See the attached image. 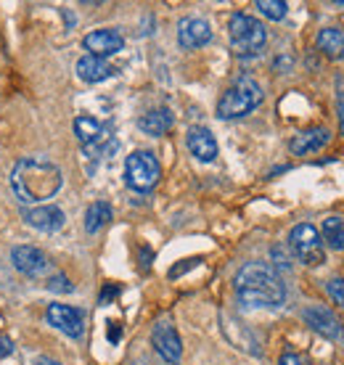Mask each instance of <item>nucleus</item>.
<instances>
[{"mask_svg": "<svg viewBox=\"0 0 344 365\" xmlns=\"http://www.w3.org/2000/svg\"><path fill=\"white\" fill-rule=\"evenodd\" d=\"M64 175L59 165L43 156H24L11 170V191L21 204L40 207L61 191Z\"/></svg>", "mask_w": 344, "mask_h": 365, "instance_id": "obj_1", "label": "nucleus"}, {"mask_svg": "<svg viewBox=\"0 0 344 365\" xmlns=\"http://www.w3.org/2000/svg\"><path fill=\"white\" fill-rule=\"evenodd\" d=\"M236 297L249 307H278L286 299L281 275L268 262H246L233 278Z\"/></svg>", "mask_w": 344, "mask_h": 365, "instance_id": "obj_2", "label": "nucleus"}, {"mask_svg": "<svg viewBox=\"0 0 344 365\" xmlns=\"http://www.w3.org/2000/svg\"><path fill=\"white\" fill-rule=\"evenodd\" d=\"M228 37H231V48L236 56L241 58H252V56L263 53L265 43H268V32H265L263 21L246 14H233L228 21Z\"/></svg>", "mask_w": 344, "mask_h": 365, "instance_id": "obj_3", "label": "nucleus"}, {"mask_svg": "<svg viewBox=\"0 0 344 365\" xmlns=\"http://www.w3.org/2000/svg\"><path fill=\"white\" fill-rule=\"evenodd\" d=\"M263 103V88L254 80H238L228 88L218 101V117L220 119H238L252 114Z\"/></svg>", "mask_w": 344, "mask_h": 365, "instance_id": "obj_4", "label": "nucleus"}, {"mask_svg": "<svg viewBox=\"0 0 344 365\" xmlns=\"http://www.w3.org/2000/svg\"><path fill=\"white\" fill-rule=\"evenodd\" d=\"M162 178V167L151 151H133L125 162V182L138 193L151 191Z\"/></svg>", "mask_w": 344, "mask_h": 365, "instance_id": "obj_5", "label": "nucleus"}, {"mask_svg": "<svg viewBox=\"0 0 344 365\" xmlns=\"http://www.w3.org/2000/svg\"><path fill=\"white\" fill-rule=\"evenodd\" d=\"M289 247L302 265H323V259H326L320 233L313 225H308V222H302V225H297V228L291 230Z\"/></svg>", "mask_w": 344, "mask_h": 365, "instance_id": "obj_6", "label": "nucleus"}, {"mask_svg": "<svg viewBox=\"0 0 344 365\" xmlns=\"http://www.w3.org/2000/svg\"><path fill=\"white\" fill-rule=\"evenodd\" d=\"M74 135H77V140L82 143V148L85 151H96V154H103L106 151V143L109 146H114L111 143V135H109V130L101 125L98 119H93V117H77L74 119Z\"/></svg>", "mask_w": 344, "mask_h": 365, "instance_id": "obj_7", "label": "nucleus"}, {"mask_svg": "<svg viewBox=\"0 0 344 365\" xmlns=\"http://www.w3.org/2000/svg\"><path fill=\"white\" fill-rule=\"evenodd\" d=\"M46 320L56 331H61L64 336L69 339H80L85 334V318H82V312L77 307H69V304H59V302L48 304Z\"/></svg>", "mask_w": 344, "mask_h": 365, "instance_id": "obj_8", "label": "nucleus"}, {"mask_svg": "<svg viewBox=\"0 0 344 365\" xmlns=\"http://www.w3.org/2000/svg\"><path fill=\"white\" fill-rule=\"evenodd\" d=\"M21 217H24V222H27L29 228L43 230V233H56V230H61L64 222H66V215H64L59 207H54V204L24 207V210H21Z\"/></svg>", "mask_w": 344, "mask_h": 365, "instance_id": "obj_9", "label": "nucleus"}, {"mask_svg": "<svg viewBox=\"0 0 344 365\" xmlns=\"http://www.w3.org/2000/svg\"><path fill=\"white\" fill-rule=\"evenodd\" d=\"M11 262L16 267L19 273L29 275V278H40L43 273L51 270V259L43 249L37 247H14L11 252Z\"/></svg>", "mask_w": 344, "mask_h": 365, "instance_id": "obj_10", "label": "nucleus"}, {"mask_svg": "<svg viewBox=\"0 0 344 365\" xmlns=\"http://www.w3.org/2000/svg\"><path fill=\"white\" fill-rule=\"evenodd\" d=\"M151 344H154L156 355L167 360V363H181L183 357V341L178 336V331L172 329L170 323H156L151 331Z\"/></svg>", "mask_w": 344, "mask_h": 365, "instance_id": "obj_11", "label": "nucleus"}, {"mask_svg": "<svg viewBox=\"0 0 344 365\" xmlns=\"http://www.w3.org/2000/svg\"><path fill=\"white\" fill-rule=\"evenodd\" d=\"M302 318H305V323H308L313 331H318L320 336L334 339V341H342V339H344L342 323L336 320L334 312L326 310V307H320V304H313V307H308V310L302 312Z\"/></svg>", "mask_w": 344, "mask_h": 365, "instance_id": "obj_12", "label": "nucleus"}, {"mask_svg": "<svg viewBox=\"0 0 344 365\" xmlns=\"http://www.w3.org/2000/svg\"><path fill=\"white\" fill-rule=\"evenodd\" d=\"M209 40H212L209 21H204V19H199V16L181 19V24H178V43H181V48L193 51V48L207 46Z\"/></svg>", "mask_w": 344, "mask_h": 365, "instance_id": "obj_13", "label": "nucleus"}, {"mask_svg": "<svg viewBox=\"0 0 344 365\" xmlns=\"http://www.w3.org/2000/svg\"><path fill=\"white\" fill-rule=\"evenodd\" d=\"M82 46H85V51H91V56L106 58V56L117 53V51L125 48V37L119 35L117 29H96L91 35H85Z\"/></svg>", "mask_w": 344, "mask_h": 365, "instance_id": "obj_14", "label": "nucleus"}, {"mask_svg": "<svg viewBox=\"0 0 344 365\" xmlns=\"http://www.w3.org/2000/svg\"><path fill=\"white\" fill-rule=\"evenodd\" d=\"M186 143H188V151L199 162H215L218 159V140L209 133V128H201V125L191 128L188 135H186Z\"/></svg>", "mask_w": 344, "mask_h": 365, "instance_id": "obj_15", "label": "nucleus"}, {"mask_svg": "<svg viewBox=\"0 0 344 365\" xmlns=\"http://www.w3.org/2000/svg\"><path fill=\"white\" fill-rule=\"evenodd\" d=\"M111 74H114V66L106 64V58H98V56L88 53L77 61V77H80L82 83H88V85L103 83V80H109Z\"/></svg>", "mask_w": 344, "mask_h": 365, "instance_id": "obj_16", "label": "nucleus"}, {"mask_svg": "<svg viewBox=\"0 0 344 365\" xmlns=\"http://www.w3.org/2000/svg\"><path fill=\"white\" fill-rule=\"evenodd\" d=\"M328 138H331V133H328L326 128H313V130H305V133H299V135L291 138L289 148H291V154L305 156V154H313V151L326 146Z\"/></svg>", "mask_w": 344, "mask_h": 365, "instance_id": "obj_17", "label": "nucleus"}, {"mask_svg": "<svg viewBox=\"0 0 344 365\" xmlns=\"http://www.w3.org/2000/svg\"><path fill=\"white\" fill-rule=\"evenodd\" d=\"M138 128L143 130L146 135H151V138L164 135V133L172 128V111L170 109L148 111V114H143V117L138 119Z\"/></svg>", "mask_w": 344, "mask_h": 365, "instance_id": "obj_18", "label": "nucleus"}, {"mask_svg": "<svg viewBox=\"0 0 344 365\" xmlns=\"http://www.w3.org/2000/svg\"><path fill=\"white\" fill-rule=\"evenodd\" d=\"M318 48L331 58H344V32L336 27L320 29L318 35Z\"/></svg>", "mask_w": 344, "mask_h": 365, "instance_id": "obj_19", "label": "nucleus"}, {"mask_svg": "<svg viewBox=\"0 0 344 365\" xmlns=\"http://www.w3.org/2000/svg\"><path fill=\"white\" fill-rule=\"evenodd\" d=\"M109 220H111V207L106 201H96V204H91L88 212H85V230H88V233H98Z\"/></svg>", "mask_w": 344, "mask_h": 365, "instance_id": "obj_20", "label": "nucleus"}, {"mask_svg": "<svg viewBox=\"0 0 344 365\" xmlns=\"http://www.w3.org/2000/svg\"><path fill=\"white\" fill-rule=\"evenodd\" d=\"M323 238L331 249L344 247V222L342 217H326L323 220Z\"/></svg>", "mask_w": 344, "mask_h": 365, "instance_id": "obj_21", "label": "nucleus"}, {"mask_svg": "<svg viewBox=\"0 0 344 365\" xmlns=\"http://www.w3.org/2000/svg\"><path fill=\"white\" fill-rule=\"evenodd\" d=\"M254 6L260 9L263 16L273 19V21H281V19L286 16V11H289V6H286L283 0H257Z\"/></svg>", "mask_w": 344, "mask_h": 365, "instance_id": "obj_22", "label": "nucleus"}, {"mask_svg": "<svg viewBox=\"0 0 344 365\" xmlns=\"http://www.w3.org/2000/svg\"><path fill=\"white\" fill-rule=\"evenodd\" d=\"M326 292L336 304H342L344 307V281L342 278H331V281L326 283Z\"/></svg>", "mask_w": 344, "mask_h": 365, "instance_id": "obj_23", "label": "nucleus"}, {"mask_svg": "<svg viewBox=\"0 0 344 365\" xmlns=\"http://www.w3.org/2000/svg\"><path fill=\"white\" fill-rule=\"evenodd\" d=\"M48 289H51V292H72L74 286L72 283H69V278H66V275L64 273H56V275H51V281H48Z\"/></svg>", "mask_w": 344, "mask_h": 365, "instance_id": "obj_24", "label": "nucleus"}, {"mask_svg": "<svg viewBox=\"0 0 344 365\" xmlns=\"http://www.w3.org/2000/svg\"><path fill=\"white\" fill-rule=\"evenodd\" d=\"M278 365H315L313 360H308L305 355H297V352H286V355L281 357V363Z\"/></svg>", "mask_w": 344, "mask_h": 365, "instance_id": "obj_25", "label": "nucleus"}, {"mask_svg": "<svg viewBox=\"0 0 344 365\" xmlns=\"http://www.w3.org/2000/svg\"><path fill=\"white\" fill-rule=\"evenodd\" d=\"M14 352V341L9 336H0V357H9Z\"/></svg>", "mask_w": 344, "mask_h": 365, "instance_id": "obj_26", "label": "nucleus"}, {"mask_svg": "<svg viewBox=\"0 0 344 365\" xmlns=\"http://www.w3.org/2000/svg\"><path fill=\"white\" fill-rule=\"evenodd\" d=\"M32 365H61V363H59V360H54V357H37Z\"/></svg>", "mask_w": 344, "mask_h": 365, "instance_id": "obj_27", "label": "nucleus"}, {"mask_svg": "<svg viewBox=\"0 0 344 365\" xmlns=\"http://www.w3.org/2000/svg\"><path fill=\"white\" fill-rule=\"evenodd\" d=\"M339 125H342V133H344V98L339 101Z\"/></svg>", "mask_w": 344, "mask_h": 365, "instance_id": "obj_28", "label": "nucleus"}]
</instances>
